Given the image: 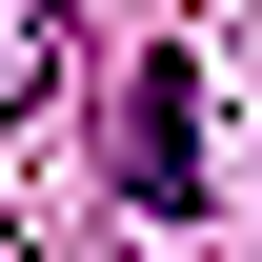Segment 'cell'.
I'll return each instance as SVG.
<instances>
[{"label": "cell", "instance_id": "6da1fadb", "mask_svg": "<svg viewBox=\"0 0 262 262\" xmlns=\"http://www.w3.org/2000/svg\"><path fill=\"white\" fill-rule=\"evenodd\" d=\"M121 202H141V222H202V61H182V40L121 61Z\"/></svg>", "mask_w": 262, "mask_h": 262}]
</instances>
